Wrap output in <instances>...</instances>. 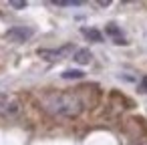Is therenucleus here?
<instances>
[{
  "label": "nucleus",
  "instance_id": "nucleus-4",
  "mask_svg": "<svg viewBox=\"0 0 147 145\" xmlns=\"http://www.w3.org/2000/svg\"><path fill=\"white\" fill-rule=\"evenodd\" d=\"M67 51H71V47H63V49H59V51H47V49H40V51H38V57H42L45 61H59Z\"/></svg>",
  "mask_w": 147,
  "mask_h": 145
},
{
  "label": "nucleus",
  "instance_id": "nucleus-12",
  "mask_svg": "<svg viewBox=\"0 0 147 145\" xmlns=\"http://www.w3.org/2000/svg\"><path fill=\"white\" fill-rule=\"evenodd\" d=\"M139 145H147V141H143V143H139Z\"/></svg>",
  "mask_w": 147,
  "mask_h": 145
},
{
  "label": "nucleus",
  "instance_id": "nucleus-3",
  "mask_svg": "<svg viewBox=\"0 0 147 145\" xmlns=\"http://www.w3.org/2000/svg\"><path fill=\"white\" fill-rule=\"evenodd\" d=\"M32 34H34V30L28 28V26H14V28H10L4 36H6V40H10V42H26Z\"/></svg>",
  "mask_w": 147,
  "mask_h": 145
},
{
  "label": "nucleus",
  "instance_id": "nucleus-8",
  "mask_svg": "<svg viewBox=\"0 0 147 145\" xmlns=\"http://www.w3.org/2000/svg\"><path fill=\"white\" fill-rule=\"evenodd\" d=\"M83 71H65L63 73V79H83Z\"/></svg>",
  "mask_w": 147,
  "mask_h": 145
},
{
  "label": "nucleus",
  "instance_id": "nucleus-2",
  "mask_svg": "<svg viewBox=\"0 0 147 145\" xmlns=\"http://www.w3.org/2000/svg\"><path fill=\"white\" fill-rule=\"evenodd\" d=\"M22 113V103L16 95L0 93V117L2 119H16Z\"/></svg>",
  "mask_w": 147,
  "mask_h": 145
},
{
  "label": "nucleus",
  "instance_id": "nucleus-11",
  "mask_svg": "<svg viewBox=\"0 0 147 145\" xmlns=\"http://www.w3.org/2000/svg\"><path fill=\"white\" fill-rule=\"evenodd\" d=\"M97 4H99V6H109V0H99Z\"/></svg>",
  "mask_w": 147,
  "mask_h": 145
},
{
  "label": "nucleus",
  "instance_id": "nucleus-7",
  "mask_svg": "<svg viewBox=\"0 0 147 145\" xmlns=\"http://www.w3.org/2000/svg\"><path fill=\"white\" fill-rule=\"evenodd\" d=\"M105 30H107V34H109V36H113L115 40H117V38H121V36H119V34H121V30H119V26H117V24H113V22H111V24H107V28H105Z\"/></svg>",
  "mask_w": 147,
  "mask_h": 145
},
{
  "label": "nucleus",
  "instance_id": "nucleus-1",
  "mask_svg": "<svg viewBox=\"0 0 147 145\" xmlns=\"http://www.w3.org/2000/svg\"><path fill=\"white\" fill-rule=\"evenodd\" d=\"M38 101L49 115L61 119H77L85 111V101L73 91H47L38 97Z\"/></svg>",
  "mask_w": 147,
  "mask_h": 145
},
{
  "label": "nucleus",
  "instance_id": "nucleus-6",
  "mask_svg": "<svg viewBox=\"0 0 147 145\" xmlns=\"http://www.w3.org/2000/svg\"><path fill=\"white\" fill-rule=\"evenodd\" d=\"M83 34H85L89 40H93V42H101V40H103V34H101L99 30H95V28H85Z\"/></svg>",
  "mask_w": 147,
  "mask_h": 145
},
{
  "label": "nucleus",
  "instance_id": "nucleus-9",
  "mask_svg": "<svg viewBox=\"0 0 147 145\" xmlns=\"http://www.w3.org/2000/svg\"><path fill=\"white\" fill-rule=\"evenodd\" d=\"M14 8H24L26 6V2H24V0H12V2H10Z\"/></svg>",
  "mask_w": 147,
  "mask_h": 145
},
{
  "label": "nucleus",
  "instance_id": "nucleus-10",
  "mask_svg": "<svg viewBox=\"0 0 147 145\" xmlns=\"http://www.w3.org/2000/svg\"><path fill=\"white\" fill-rule=\"evenodd\" d=\"M141 91L143 93H147V75L143 77V81H141Z\"/></svg>",
  "mask_w": 147,
  "mask_h": 145
},
{
  "label": "nucleus",
  "instance_id": "nucleus-5",
  "mask_svg": "<svg viewBox=\"0 0 147 145\" xmlns=\"http://www.w3.org/2000/svg\"><path fill=\"white\" fill-rule=\"evenodd\" d=\"M91 59H93V55H91L89 49H79L75 53V63H79V65H89Z\"/></svg>",
  "mask_w": 147,
  "mask_h": 145
}]
</instances>
